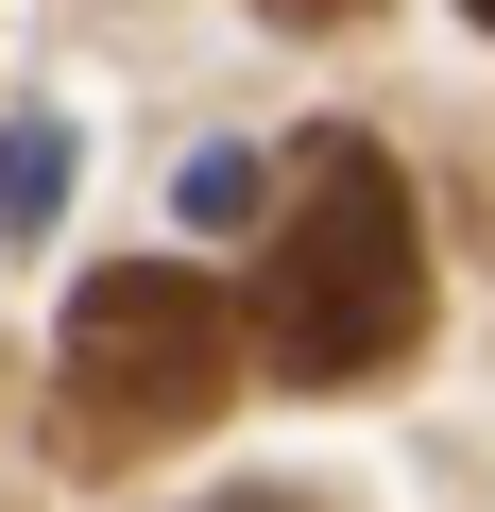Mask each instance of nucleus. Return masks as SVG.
I'll return each mask as SVG.
<instances>
[{"label":"nucleus","instance_id":"1","mask_svg":"<svg viewBox=\"0 0 495 512\" xmlns=\"http://www.w3.org/2000/svg\"><path fill=\"white\" fill-rule=\"evenodd\" d=\"M239 308H257V376H291V393H359L427 342V222H410V188L359 120H325L291 154Z\"/></svg>","mask_w":495,"mask_h":512},{"label":"nucleus","instance_id":"2","mask_svg":"<svg viewBox=\"0 0 495 512\" xmlns=\"http://www.w3.org/2000/svg\"><path fill=\"white\" fill-rule=\"evenodd\" d=\"M239 376H257V308H239L222 274H188V256H120V274L69 291V342H52V393L69 410H52V444L86 478L171 461V444L222 427Z\"/></svg>","mask_w":495,"mask_h":512},{"label":"nucleus","instance_id":"3","mask_svg":"<svg viewBox=\"0 0 495 512\" xmlns=\"http://www.w3.org/2000/svg\"><path fill=\"white\" fill-rule=\"evenodd\" d=\"M69 222V120H0V239Z\"/></svg>","mask_w":495,"mask_h":512},{"label":"nucleus","instance_id":"4","mask_svg":"<svg viewBox=\"0 0 495 512\" xmlns=\"http://www.w3.org/2000/svg\"><path fill=\"white\" fill-rule=\"evenodd\" d=\"M188 222H205V239H239V222H274V205H257V154H188Z\"/></svg>","mask_w":495,"mask_h":512},{"label":"nucleus","instance_id":"5","mask_svg":"<svg viewBox=\"0 0 495 512\" xmlns=\"http://www.w3.org/2000/svg\"><path fill=\"white\" fill-rule=\"evenodd\" d=\"M274 18H291V35H325V18H359V0H274Z\"/></svg>","mask_w":495,"mask_h":512},{"label":"nucleus","instance_id":"6","mask_svg":"<svg viewBox=\"0 0 495 512\" xmlns=\"http://www.w3.org/2000/svg\"><path fill=\"white\" fill-rule=\"evenodd\" d=\"M461 18H478V35H495V0H461Z\"/></svg>","mask_w":495,"mask_h":512},{"label":"nucleus","instance_id":"7","mask_svg":"<svg viewBox=\"0 0 495 512\" xmlns=\"http://www.w3.org/2000/svg\"><path fill=\"white\" fill-rule=\"evenodd\" d=\"M239 512H274V495H239Z\"/></svg>","mask_w":495,"mask_h":512}]
</instances>
